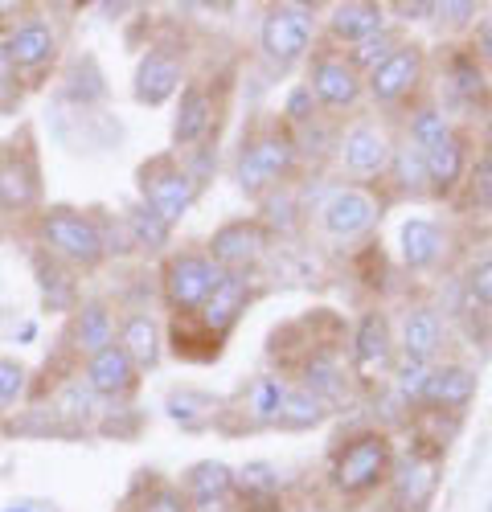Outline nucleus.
I'll return each mask as SVG.
<instances>
[{"label": "nucleus", "instance_id": "29", "mask_svg": "<svg viewBox=\"0 0 492 512\" xmlns=\"http://www.w3.org/2000/svg\"><path fill=\"white\" fill-rule=\"evenodd\" d=\"M5 50H9L13 70H41V66H50L54 54H58V33H54L50 21L29 17V21H21V25L9 29Z\"/></svg>", "mask_w": 492, "mask_h": 512}, {"label": "nucleus", "instance_id": "9", "mask_svg": "<svg viewBox=\"0 0 492 512\" xmlns=\"http://www.w3.org/2000/svg\"><path fill=\"white\" fill-rule=\"evenodd\" d=\"M37 234H41V242H46V250L54 254V259H62L70 267L95 271L107 259L103 226L82 209H70V205L46 209L41 213V222H37Z\"/></svg>", "mask_w": 492, "mask_h": 512}, {"label": "nucleus", "instance_id": "6", "mask_svg": "<svg viewBox=\"0 0 492 512\" xmlns=\"http://www.w3.org/2000/svg\"><path fill=\"white\" fill-rule=\"evenodd\" d=\"M345 361H349L353 386L361 390H378L382 381H390L398 365V345H394V320L382 308H365L361 320L349 328Z\"/></svg>", "mask_w": 492, "mask_h": 512}, {"label": "nucleus", "instance_id": "7", "mask_svg": "<svg viewBox=\"0 0 492 512\" xmlns=\"http://www.w3.org/2000/svg\"><path fill=\"white\" fill-rule=\"evenodd\" d=\"M304 87L312 91L316 107L328 115H357V107L365 103V74L345 58V50L324 46L316 41V50L304 62Z\"/></svg>", "mask_w": 492, "mask_h": 512}, {"label": "nucleus", "instance_id": "5", "mask_svg": "<svg viewBox=\"0 0 492 512\" xmlns=\"http://www.w3.org/2000/svg\"><path fill=\"white\" fill-rule=\"evenodd\" d=\"M333 152H337V168L341 177H349V185H382L386 168H390V156H394V132L386 119H374V115H353L337 140H333Z\"/></svg>", "mask_w": 492, "mask_h": 512}, {"label": "nucleus", "instance_id": "42", "mask_svg": "<svg viewBox=\"0 0 492 512\" xmlns=\"http://www.w3.org/2000/svg\"><path fill=\"white\" fill-rule=\"evenodd\" d=\"M25 386H29V369L21 361H13V357H0V410L17 406Z\"/></svg>", "mask_w": 492, "mask_h": 512}, {"label": "nucleus", "instance_id": "25", "mask_svg": "<svg viewBox=\"0 0 492 512\" xmlns=\"http://www.w3.org/2000/svg\"><path fill=\"white\" fill-rule=\"evenodd\" d=\"M41 201V168L29 148L17 152V144L0 156V209L25 213Z\"/></svg>", "mask_w": 492, "mask_h": 512}, {"label": "nucleus", "instance_id": "33", "mask_svg": "<svg viewBox=\"0 0 492 512\" xmlns=\"http://www.w3.org/2000/svg\"><path fill=\"white\" fill-rule=\"evenodd\" d=\"M328 414H333V410H328L316 394H308L300 386H287V398L279 406L275 426H279V431H287V435H304V431H316V426H324Z\"/></svg>", "mask_w": 492, "mask_h": 512}, {"label": "nucleus", "instance_id": "26", "mask_svg": "<svg viewBox=\"0 0 492 512\" xmlns=\"http://www.w3.org/2000/svg\"><path fill=\"white\" fill-rule=\"evenodd\" d=\"M447 254V234L435 218H406L398 226V259L410 275H427L443 263Z\"/></svg>", "mask_w": 492, "mask_h": 512}, {"label": "nucleus", "instance_id": "15", "mask_svg": "<svg viewBox=\"0 0 492 512\" xmlns=\"http://www.w3.org/2000/svg\"><path fill=\"white\" fill-rule=\"evenodd\" d=\"M394 345H398V361H419V365L443 361L447 324H443L439 308L427 304V300L406 304L398 324H394Z\"/></svg>", "mask_w": 492, "mask_h": 512}, {"label": "nucleus", "instance_id": "31", "mask_svg": "<svg viewBox=\"0 0 492 512\" xmlns=\"http://www.w3.org/2000/svg\"><path fill=\"white\" fill-rule=\"evenodd\" d=\"M115 345L132 357V365L144 373V369H156L160 365V353H164V336H160V324L148 316V312H128L119 320V332H115Z\"/></svg>", "mask_w": 492, "mask_h": 512}, {"label": "nucleus", "instance_id": "19", "mask_svg": "<svg viewBox=\"0 0 492 512\" xmlns=\"http://www.w3.org/2000/svg\"><path fill=\"white\" fill-rule=\"evenodd\" d=\"M390 25V9L382 0H341V5H328L324 13V46L349 50L357 41H365L369 33H378Z\"/></svg>", "mask_w": 492, "mask_h": 512}, {"label": "nucleus", "instance_id": "43", "mask_svg": "<svg viewBox=\"0 0 492 512\" xmlns=\"http://www.w3.org/2000/svg\"><path fill=\"white\" fill-rule=\"evenodd\" d=\"M394 13V25H415V21H435L439 0H398V5H386Z\"/></svg>", "mask_w": 492, "mask_h": 512}, {"label": "nucleus", "instance_id": "47", "mask_svg": "<svg viewBox=\"0 0 492 512\" xmlns=\"http://www.w3.org/2000/svg\"><path fill=\"white\" fill-rule=\"evenodd\" d=\"M5 512H33V508H5Z\"/></svg>", "mask_w": 492, "mask_h": 512}, {"label": "nucleus", "instance_id": "14", "mask_svg": "<svg viewBox=\"0 0 492 512\" xmlns=\"http://www.w3.org/2000/svg\"><path fill=\"white\" fill-rule=\"evenodd\" d=\"M271 246V234L259 218H234V222H222L214 234H210V246L205 254L222 267V271H238V275H255V267L263 263V254Z\"/></svg>", "mask_w": 492, "mask_h": 512}, {"label": "nucleus", "instance_id": "36", "mask_svg": "<svg viewBox=\"0 0 492 512\" xmlns=\"http://www.w3.org/2000/svg\"><path fill=\"white\" fill-rule=\"evenodd\" d=\"M402 41H406V37H402V29L390 21L386 29L369 33L365 41H357V46H349V50H345V58H349V62H353L361 74H369L374 66H382V62H386V58H390V54L402 46Z\"/></svg>", "mask_w": 492, "mask_h": 512}, {"label": "nucleus", "instance_id": "12", "mask_svg": "<svg viewBox=\"0 0 492 512\" xmlns=\"http://www.w3.org/2000/svg\"><path fill=\"white\" fill-rule=\"evenodd\" d=\"M222 267L210 259L205 250H177L164 259L160 271V295L177 316H193L205 300L214 295V287L222 283Z\"/></svg>", "mask_w": 492, "mask_h": 512}, {"label": "nucleus", "instance_id": "21", "mask_svg": "<svg viewBox=\"0 0 492 512\" xmlns=\"http://www.w3.org/2000/svg\"><path fill=\"white\" fill-rule=\"evenodd\" d=\"M287 386H292V381H287L279 369L275 373H259L251 386L238 394L234 406H222V418L238 414L234 431H267V426H275V418H279V406L287 398Z\"/></svg>", "mask_w": 492, "mask_h": 512}, {"label": "nucleus", "instance_id": "28", "mask_svg": "<svg viewBox=\"0 0 492 512\" xmlns=\"http://www.w3.org/2000/svg\"><path fill=\"white\" fill-rule=\"evenodd\" d=\"M189 500V512H218L222 504H230V492H234V467L222 463V459H201L193 463L189 472L181 476L177 484Z\"/></svg>", "mask_w": 492, "mask_h": 512}, {"label": "nucleus", "instance_id": "22", "mask_svg": "<svg viewBox=\"0 0 492 512\" xmlns=\"http://www.w3.org/2000/svg\"><path fill=\"white\" fill-rule=\"evenodd\" d=\"M185 82V66L181 54L169 46H152L144 50V58L136 62V78H132V95L144 107H164Z\"/></svg>", "mask_w": 492, "mask_h": 512}, {"label": "nucleus", "instance_id": "3", "mask_svg": "<svg viewBox=\"0 0 492 512\" xmlns=\"http://www.w3.org/2000/svg\"><path fill=\"white\" fill-rule=\"evenodd\" d=\"M386 197L369 185H333L324 189V197L308 209V218L316 222V234L333 246H353V242H365L382 226V213H386Z\"/></svg>", "mask_w": 492, "mask_h": 512}, {"label": "nucleus", "instance_id": "20", "mask_svg": "<svg viewBox=\"0 0 492 512\" xmlns=\"http://www.w3.org/2000/svg\"><path fill=\"white\" fill-rule=\"evenodd\" d=\"M218 111H222V103L205 82H185L177 115H173V148L189 152V148L210 140V132L218 127Z\"/></svg>", "mask_w": 492, "mask_h": 512}, {"label": "nucleus", "instance_id": "39", "mask_svg": "<svg viewBox=\"0 0 492 512\" xmlns=\"http://www.w3.org/2000/svg\"><path fill=\"white\" fill-rule=\"evenodd\" d=\"M427 373H431V365H419V361H398L394 373H390V386L398 390V398H402L410 410L419 406V394H423V386H427Z\"/></svg>", "mask_w": 492, "mask_h": 512}, {"label": "nucleus", "instance_id": "41", "mask_svg": "<svg viewBox=\"0 0 492 512\" xmlns=\"http://www.w3.org/2000/svg\"><path fill=\"white\" fill-rule=\"evenodd\" d=\"M480 13H484V5H476V0H439L435 21L447 25V29H468L472 33V25L480 21Z\"/></svg>", "mask_w": 492, "mask_h": 512}, {"label": "nucleus", "instance_id": "30", "mask_svg": "<svg viewBox=\"0 0 492 512\" xmlns=\"http://www.w3.org/2000/svg\"><path fill=\"white\" fill-rule=\"evenodd\" d=\"M66 340H70V349L78 357H95L107 345H115V316H111V308L103 300H87L82 308H74Z\"/></svg>", "mask_w": 492, "mask_h": 512}, {"label": "nucleus", "instance_id": "45", "mask_svg": "<svg viewBox=\"0 0 492 512\" xmlns=\"http://www.w3.org/2000/svg\"><path fill=\"white\" fill-rule=\"evenodd\" d=\"M13 78H17V70H13V62H9L5 41H0V107H5L9 95H13Z\"/></svg>", "mask_w": 492, "mask_h": 512}, {"label": "nucleus", "instance_id": "23", "mask_svg": "<svg viewBox=\"0 0 492 512\" xmlns=\"http://www.w3.org/2000/svg\"><path fill=\"white\" fill-rule=\"evenodd\" d=\"M230 504L238 512H287V492H283V476L279 467L267 463V459H255L234 472V492H230Z\"/></svg>", "mask_w": 492, "mask_h": 512}, {"label": "nucleus", "instance_id": "1", "mask_svg": "<svg viewBox=\"0 0 492 512\" xmlns=\"http://www.w3.org/2000/svg\"><path fill=\"white\" fill-rule=\"evenodd\" d=\"M296 168H300V140L279 115H259L242 132L234 156V181L251 201H263L267 193L283 189L296 177Z\"/></svg>", "mask_w": 492, "mask_h": 512}, {"label": "nucleus", "instance_id": "24", "mask_svg": "<svg viewBox=\"0 0 492 512\" xmlns=\"http://www.w3.org/2000/svg\"><path fill=\"white\" fill-rule=\"evenodd\" d=\"M82 386H87L95 398H132L140 390V369L132 365V357L119 345H107L103 353L87 357V369H82Z\"/></svg>", "mask_w": 492, "mask_h": 512}, {"label": "nucleus", "instance_id": "35", "mask_svg": "<svg viewBox=\"0 0 492 512\" xmlns=\"http://www.w3.org/2000/svg\"><path fill=\"white\" fill-rule=\"evenodd\" d=\"M460 291H464V304H468L472 316L492 320V250L476 254V259L464 267Z\"/></svg>", "mask_w": 492, "mask_h": 512}, {"label": "nucleus", "instance_id": "37", "mask_svg": "<svg viewBox=\"0 0 492 512\" xmlns=\"http://www.w3.org/2000/svg\"><path fill=\"white\" fill-rule=\"evenodd\" d=\"M123 226H128V242L140 246V250H160V246H169V234H173V226L164 222V218H156L148 205L132 209L128 218H123Z\"/></svg>", "mask_w": 492, "mask_h": 512}, {"label": "nucleus", "instance_id": "34", "mask_svg": "<svg viewBox=\"0 0 492 512\" xmlns=\"http://www.w3.org/2000/svg\"><path fill=\"white\" fill-rule=\"evenodd\" d=\"M222 398H214V394H205V390H173L169 394V402H164V410H169V418L173 422H181V426H189V431H201V426H210V422H218L222 418Z\"/></svg>", "mask_w": 492, "mask_h": 512}, {"label": "nucleus", "instance_id": "11", "mask_svg": "<svg viewBox=\"0 0 492 512\" xmlns=\"http://www.w3.org/2000/svg\"><path fill=\"white\" fill-rule=\"evenodd\" d=\"M439 472H443V447L427 439H419L406 455H398L386 484L390 512H427L439 492Z\"/></svg>", "mask_w": 492, "mask_h": 512}, {"label": "nucleus", "instance_id": "18", "mask_svg": "<svg viewBox=\"0 0 492 512\" xmlns=\"http://www.w3.org/2000/svg\"><path fill=\"white\" fill-rule=\"evenodd\" d=\"M251 300H255V275H238V271H226L222 275V283L214 287V295L205 300L193 316H197V324L210 332L218 345H226V336L238 328V320H242V312L251 308Z\"/></svg>", "mask_w": 492, "mask_h": 512}, {"label": "nucleus", "instance_id": "38", "mask_svg": "<svg viewBox=\"0 0 492 512\" xmlns=\"http://www.w3.org/2000/svg\"><path fill=\"white\" fill-rule=\"evenodd\" d=\"M279 119L292 127V132H304L308 123L320 119V107H316V99H312V91L304 87V82H296V87L287 91V99H283V107H279Z\"/></svg>", "mask_w": 492, "mask_h": 512}, {"label": "nucleus", "instance_id": "40", "mask_svg": "<svg viewBox=\"0 0 492 512\" xmlns=\"http://www.w3.org/2000/svg\"><path fill=\"white\" fill-rule=\"evenodd\" d=\"M132 512H189V500L177 484H164V480H152L148 492L136 500Z\"/></svg>", "mask_w": 492, "mask_h": 512}, {"label": "nucleus", "instance_id": "4", "mask_svg": "<svg viewBox=\"0 0 492 512\" xmlns=\"http://www.w3.org/2000/svg\"><path fill=\"white\" fill-rule=\"evenodd\" d=\"M320 41V17L316 5H296V0H279V5L263 9L259 21V54L283 74L300 62H308V54Z\"/></svg>", "mask_w": 492, "mask_h": 512}, {"label": "nucleus", "instance_id": "46", "mask_svg": "<svg viewBox=\"0 0 492 512\" xmlns=\"http://www.w3.org/2000/svg\"><path fill=\"white\" fill-rule=\"evenodd\" d=\"M287 512H337L328 500H296V504H287Z\"/></svg>", "mask_w": 492, "mask_h": 512}, {"label": "nucleus", "instance_id": "8", "mask_svg": "<svg viewBox=\"0 0 492 512\" xmlns=\"http://www.w3.org/2000/svg\"><path fill=\"white\" fill-rule=\"evenodd\" d=\"M427 70H431L427 46L406 37L382 66H374L365 74V99L382 111H398V107L419 103L423 87H427Z\"/></svg>", "mask_w": 492, "mask_h": 512}, {"label": "nucleus", "instance_id": "27", "mask_svg": "<svg viewBox=\"0 0 492 512\" xmlns=\"http://www.w3.org/2000/svg\"><path fill=\"white\" fill-rule=\"evenodd\" d=\"M382 197L386 201H431V185H427V164L423 152L410 144L402 132L394 136V156L382 177Z\"/></svg>", "mask_w": 492, "mask_h": 512}, {"label": "nucleus", "instance_id": "10", "mask_svg": "<svg viewBox=\"0 0 492 512\" xmlns=\"http://www.w3.org/2000/svg\"><path fill=\"white\" fill-rule=\"evenodd\" d=\"M136 185H140V205H148L156 218H164L169 226H177L185 213L197 201L201 181L189 173V168L173 156V152H160L152 160H144L136 168Z\"/></svg>", "mask_w": 492, "mask_h": 512}, {"label": "nucleus", "instance_id": "16", "mask_svg": "<svg viewBox=\"0 0 492 512\" xmlns=\"http://www.w3.org/2000/svg\"><path fill=\"white\" fill-rule=\"evenodd\" d=\"M472 136L464 127H456L451 136H443L439 144L423 148V164H427V185H431V201H456L464 177H468V164H472Z\"/></svg>", "mask_w": 492, "mask_h": 512}, {"label": "nucleus", "instance_id": "13", "mask_svg": "<svg viewBox=\"0 0 492 512\" xmlns=\"http://www.w3.org/2000/svg\"><path fill=\"white\" fill-rule=\"evenodd\" d=\"M439 82H443V99L439 107L451 111H488L492 107V82L488 70L472 58L468 46H447L439 62Z\"/></svg>", "mask_w": 492, "mask_h": 512}, {"label": "nucleus", "instance_id": "48", "mask_svg": "<svg viewBox=\"0 0 492 512\" xmlns=\"http://www.w3.org/2000/svg\"><path fill=\"white\" fill-rule=\"evenodd\" d=\"M128 512H132V508H128Z\"/></svg>", "mask_w": 492, "mask_h": 512}, {"label": "nucleus", "instance_id": "2", "mask_svg": "<svg viewBox=\"0 0 492 512\" xmlns=\"http://www.w3.org/2000/svg\"><path fill=\"white\" fill-rule=\"evenodd\" d=\"M394 459H398L394 435L378 431V426H361V431L337 439V447L328 451L324 484L337 500H369L390 484Z\"/></svg>", "mask_w": 492, "mask_h": 512}, {"label": "nucleus", "instance_id": "17", "mask_svg": "<svg viewBox=\"0 0 492 512\" xmlns=\"http://www.w3.org/2000/svg\"><path fill=\"white\" fill-rule=\"evenodd\" d=\"M472 398H476V369H468L464 361H435L415 410L460 418L472 406Z\"/></svg>", "mask_w": 492, "mask_h": 512}, {"label": "nucleus", "instance_id": "44", "mask_svg": "<svg viewBox=\"0 0 492 512\" xmlns=\"http://www.w3.org/2000/svg\"><path fill=\"white\" fill-rule=\"evenodd\" d=\"M468 50H472V58L492 74V13L480 17V21L472 25V33H468Z\"/></svg>", "mask_w": 492, "mask_h": 512}, {"label": "nucleus", "instance_id": "32", "mask_svg": "<svg viewBox=\"0 0 492 512\" xmlns=\"http://www.w3.org/2000/svg\"><path fill=\"white\" fill-rule=\"evenodd\" d=\"M451 205H456L464 218H472V222L492 218V140L472 152L468 177H464V185H460V193H456V201H451Z\"/></svg>", "mask_w": 492, "mask_h": 512}]
</instances>
